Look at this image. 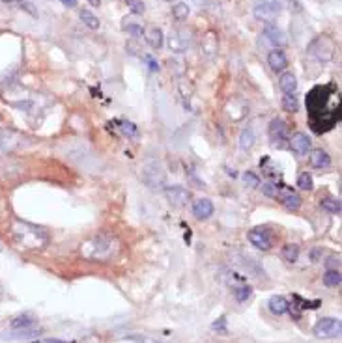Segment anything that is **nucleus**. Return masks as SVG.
I'll list each match as a JSON object with an SVG mask.
<instances>
[{
  "mask_svg": "<svg viewBox=\"0 0 342 343\" xmlns=\"http://www.w3.org/2000/svg\"><path fill=\"white\" fill-rule=\"evenodd\" d=\"M198 6H202V8H206V6H212V0H194Z\"/></svg>",
  "mask_w": 342,
  "mask_h": 343,
  "instance_id": "ea45409f",
  "label": "nucleus"
},
{
  "mask_svg": "<svg viewBox=\"0 0 342 343\" xmlns=\"http://www.w3.org/2000/svg\"><path fill=\"white\" fill-rule=\"evenodd\" d=\"M32 343H65L62 340H56V338H43V340H36Z\"/></svg>",
  "mask_w": 342,
  "mask_h": 343,
  "instance_id": "e433bc0d",
  "label": "nucleus"
},
{
  "mask_svg": "<svg viewBox=\"0 0 342 343\" xmlns=\"http://www.w3.org/2000/svg\"><path fill=\"white\" fill-rule=\"evenodd\" d=\"M243 181H245L247 185H251V187H258V185H260V179H258L253 172H245V174H243Z\"/></svg>",
  "mask_w": 342,
  "mask_h": 343,
  "instance_id": "72a5a7b5",
  "label": "nucleus"
},
{
  "mask_svg": "<svg viewBox=\"0 0 342 343\" xmlns=\"http://www.w3.org/2000/svg\"><path fill=\"white\" fill-rule=\"evenodd\" d=\"M335 52H337V45L327 36L314 40L309 47V54L314 56L316 60H320V62H329L333 56H335Z\"/></svg>",
  "mask_w": 342,
  "mask_h": 343,
  "instance_id": "f03ea898",
  "label": "nucleus"
},
{
  "mask_svg": "<svg viewBox=\"0 0 342 343\" xmlns=\"http://www.w3.org/2000/svg\"><path fill=\"white\" fill-rule=\"evenodd\" d=\"M269 138L275 146H282V142H288V123L280 118L271 120L269 123Z\"/></svg>",
  "mask_w": 342,
  "mask_h": 343,
  "instance_id": "0eeeda50",
  "label": "nucleus"
},
{
  "mask_svg": "<svg viewBox=\"0 0 342 343\" xmlns=\"http://www.w3.org/2000/svg\"><path fill=\"white\" fill-rule=\"evenodd\" d=\"M212 328H214V330H219V332H223V334H226V319L225 317H219V319L212 324Z\"/></svg>",
  "mask_w": 342,
  "mask_h": 343,
  "instance_id": "f704fd0d",
  "label": "nucleus"
},
{
  "mask_svg": "<svg viewBox=\"0 0 342 343\" xmlns=\"http://www.w3.org/2000/svg\"><path fill=\"white\" fill-rule=\"evenodd\" d=\"M79 17H81V21L85 22L88 28H92V30L99 28V19H97V17L94 15V13H92V11L81 10V11H79Z\"/></svg>",
  "mask_w": 342,
  "mask_h": 343,
  "instance_id": "393cba45",
  "label": "nucleus"
},
{
  "mask_svg": "<svg viewBox=\"0 0 342 343\" xmlns=\"http://www.w3.org/2000/svg\"><path fill=\"white\" fill-rule=\"evenodd\" d=\"M249 241L253 246L258 250H269L271 248V237L264 228H255L249 231Z\"/></svg>",
  "mask_w": 342,
  "mask_h": 343,
  "instance_id": "9d476101",
  "label": "nucleus"
},
{
  "mask_svg": "<svg viewBox=\"0 0 342 343\" xmlns=\"http://www.w3.org/2000/svg\"><path fill=\"white\" fill-rule=\"evenodd\" d=\"M172 15H174V19H178V21L187 19V17H189V8H187V4L178 2V4L172 8Z\"/></svg>",
  "mask_w": 342,
  "mask_h": 343,
  "instance_id": "c85d7f7f",
  "label": "nucleus"
},
{
  "mask_svg": "<svg viewBox=\"0 0 342 343\" xmlns=\"http://www.w3.org/2000/svg\"><path fill=\"white\" fill-rule=\"evenodd\" d=\"M255 142H256V135H255V131L251 129V127H247L241 131V135H239V147H241V151H251L253 146H255Z\"/></svg>",
  "mask_w": 342,
  "mask_h": 343,
  "instance_id": "aec40b11",
  "label": "nucleus"
},
{
  "mask_svg": "<svg viewBox=\"0 0 342 343\" xmlns=\"http://www.w3.org/2000/svg\"><path fill=\"white\" fill-rule=\"evenodd\" d=\"M288 147L296 155H307L310 149V138L305 133H296L292 138H288Z\"/></svg>",
  "mask_w": 342,
  "mask_h": 343,
  "instance_id": "9b49d317",
  "label": "nucleus"
},
{
  "mask_svg": "<svg viewBox=\"0 0 342 343\" xmlns=\"http://www.w3.org/2000/svg\"><path fill=\"white\" fill-rule=\"evenodd\" d=\"M278 86H280V90L284 92V94L288 95H294L296 94V90H298V79H296V75L286 71V73L280 75V79H278Z\"/></svg>",
  "mask_w": 342,
  "mask_h": 343,
  "instance_id": "f3484780",
  "label": "nucleus"
},
{
  "mask_svg": "<svg viewBox=\"0 0 342 343\" xmlns=\"http://www.w3.org/2000/svg\"><path fill=\"white\" fill-rule=\"evenodd\" d=\"M140 177L148 187H163L165 185V172L159 162H148L140 170Z\"/></svg>",
  "mask_w": 342,
  "mask_h": 343,
  "instance_id": "39448f33",
  "label": "nucleus"
},
{
  "mask_svg": "<svg viewBox=\"0 0 342 343\" xmlns=\"http://www.w3.org/2000/svg\"><path fill=\"white\" fill-rule=\"evenodd\" d=\"M320 207L325 211V213H331V215H341V202L339 200H333V198H323L320 202Z\"/></svg>",
  "mask_w": 342,
  "mask_h": 343,
  "instance_id": "b1692460",
  "label": "nucleus"
},
{
  "mask_svg": "<svg viewBox=\"0 0 342 343\" xmlns=\"http://www.w3.org/2000/svg\"><path fill=\"white\" fill-rule=\"evenodd\" d=\"M126 2H128L131 13H135V15H142V13L146 11V4H144V0H126Z\"/></svg>",
  "mask_w": 342,
  "mask_h": 343,
  "instance_id": "7c9ffc66",
  "label": "nucleus"
},
{
  "mask_svg": "<svg viewBox=\"0 0 342 343\" xmlns=\"http://www.w3.org/2000/svg\"><path fill=\"white\" fill-rule=\"evenodd\" d=\"M167 2H174V0H167Z\"/></svg>",
  "mask_w": 342,
  "mask_h": 343,
  "instance_id": "79ce46f5",
  "label": "nucleus"
},
{
  "mask_svg": "<svg viewBox=\"0 0 342 343\" xmlns=\"http://www.w3.org/2000/svg\"><path fill=\"white\" fill-rule=\"evenodd\" d=\"M298 187L301 190H312L314 188V181H312V176L307 174V172H303L299 177H298Z\"/></svg>",
  "mask_w": 342,
  "mask_h": 343,
  "instance_id": "c756f323",
  "label": "nucleus"
},
{
  "mask_svg": "<svg viewBox=\"0 0 342 343\" xmlns=\"http://www.w3.org/2000/svg\"><path fill=\"white\" fill-rule=\"evenodd\" d=\"M62 4H64L65 8H75L77 6V0H60Z\"/></svg>",
  "mask_w": 342,
  "mask_h": 343,
  "instance_id": "58836bf2",
  "label": "nucleus"
},
{
  "mask_svg": "<svg viewBox=\"0 0 342 343\" xmlns=\"http://www.w3.org/2000/svg\"><path fill=\"white\" fill-rule=\"evenodd\" d=\"M310 166L314 168H329L331 166V157L329 153L325 151V149H314V151H310Z\"/></svg>",
  "mask_w": 342,
  "mask_h": 343,
  "instance_id": "4468645a",
  "label": "nucleus"
},
{
  "mask_svg": "<svg viewBox=\"0 0 342 343\" xmlns=\"http://www.w3.org/2000/svg\"><path fill=\"white\" fill-rule=\"evenodd\" d=\"M253 295V287L251 285H239L234 289V297L237 302H247Z\"/></svg>",
  "mask_w": 342,
  "mask_h": 343,
  "instance_id": "bb28decb",
  "label": "nucleus"
},
{
  "mask_svg": "<svg viewBox=\"0 0 342 343\" xmlns=\"http://www.w3.org/2000/svg\"><path fill=\"white\" fill-rule=\"evenodd\" d=\"M122 129H124V133H129V135H135V133H137L135 125L128 123V121H122Z\"/></svg>",
  "mask_w": 342,
  "mask_h": 343,
  "instance_id": "c9c22d12",
  "label": "nucleus"
},
{
  "mask_svg": "<svg viewBox=\"0 0 342 343\" xmlns=\"http://www.w3.org/2000/svg\"><path fill=\"white\" fill-rule=\"evenodd\" d=\"M341 282H342V276L339 269H329L323 274V283H325L327 287H339Z\"/></svg>",
  "mask_w": 342,
  "mask_h": 343,
  "instance_id": "4be33fe9",
  "label": "nucleus"
},
{
  "mask_svg": "<svg viewBox=\"0 0 342 343\" xmlns=\"http://www.w3.org/2000/svg\"><path fill=\"white\" fill-rule=\"evenodd\" d=\"M40 330H36V328H19V330H13V332L8 336L6 334V338H17V340H22V338H32V336H38Z\"/></svg>",
  "mask_w": 342,
  "mask_h": 343,
  "instance_id": "cd10ccee",
  "label": "nucleus"
},
{
  "mask_svg": "<svg viewBox=\"0 0 342 343\" xmlns=\"http://www.w3.org/2000/svg\"><path fill=\"white\" fill-rule=\"evenodd\" d=\"M282 258L288 261V263H296L298 258H299V246L294 244V242H288L282 246Z\"/></svg>",
  "mask_w": 342,
  "mask_h": 343,
  "instance_id": "5701e85b",
  "label": "nucleus"
},
{
  "mask_svg": "<svg viewBox=\"0 0 342 343\" xmlns=\"http://www.w3.org/2000/svg\"><path fill=\"white\" fill-rule=\"evenodd\" d=\"M267 306H269V312L275 313V315H282V313H286L290 310L288 301H286L284 297H280V295H275V297H271V299H269V302H267Z\"/></svg>",
  "mask_w": 342,
  "mask_h": 343,
  "instance_id": "a211bd4d",
  "label": "nucleus"
},
{
  "mask_svg": "<svg viewBox=\"0 0 342 343\" xmlns=\"http://www.w3.org/2000/svg\"><path fill=\"white\" fill-rule=\"evenodd\" d=\"M202 52L206 58H214L217 54V36L214 32H208L206 38L202 40Z\"/></svg>",
  "mask_w": 342,
  "mask_h": 343,
  "instance_id": "6ab92c4d",
  "label": "nucleus"
},
{
  "mask_svg": "<svg viewBox=\"0 0 342 343\" xmlns=\"http://www.w3.org/2000/svg\"><path fill=\"white\" fill-rule=\"evenodd\" d=\"M282 108L286 110V112H298L299 110V103H298V97L296 95H288L284 94V97H282Z\"/></svg>",
  "mask_w": 342,
  "mask_h": 343,
  "instance_id": "a878e982",
  "label": "nucleus"
},
{
  "mask_svg": "<svg viewBox=\"0 0 342 343\" xmlns=\"http://www.w3.org/2000/svg\"><path fill=\"white\" fill-rule=\"evenodd\" d=\"M277 196H278V200H280V203L288 209V211H298V209L301 207V196L296 194L294 190H286V192H282V194L278 192Z\"/></svg>",
  "mask_w": 342,
  "mask_h": 343,
  "instance_id": "2eb2a0df",
  "label": "nucleus"
},
{
  "mask_svg": "<svg viewBox=\"0 0 342 343\" xmlns=\"http://www.w3.org/2000/svg\"><path fill=\"white\" fill-rule=\"evenodd\" d=\"M331 99V88L329 86H316L307 95V108L310 114V127L314 133H325L335 127V123L341 120V108L325 110V106Z\"/></svg>",
  "mask_w": 342,
  "mask_h": 343,
  "instance_id": "f257e3e1",
  "label": "nucleus"
},
{
  "mask_svg": "<svg viewBox=\"0 0 342 343\" xmlns=\"http://www.w3.org/2000/svg\"><path fill=\"white\" fill-rule=\"evenodd\" d=\"M124 30L128 32L129 36H133L135 40L142 38V34H144L142 26H140V24H137V22H129V24H126V26H124Z\"/></svg>",
  "mask_w": 342,
  "mask_h": 343,
  "instance_id": "2f4dec72",
  "label": "nucleus"
},
{
  "mask_svg": "<svg viewBox=\"0 0 342 343\" xmlns=\"http://www.w3.org/2000/svg\"><path fill=\"white\" fill-rule=\"evenodd\" d=\"M142 36L146 38V43L150 45L151 49H161L163 47V32L157 26H148Z\"/></svg>",
  "mask_w": 342,
  "mask_h": 343,
  "instance_id": "dca6fc26",
  "label": "nucleus"
},
{
  "mask_svg": "<svg viewBox=\"0 0 342 343\" xmlns=\"http://www.w3.org/2000/svg\"><path fill=\"white\" fill-rule=\"evenodd\" d=\"M144 60L148 62V65H150V69H151V71H159V65H157V63L153 62V58H151V56H146Z\"/></svg>",
  "mask_w": 342,
  "mask_h": 343,
  "instance_id": "4c0bfd02",
  "label": "nucleus"
},
{
  "mask_svg": "<svg viewBox=\"0 0 342 343\" xmlns=\"http://www.w3.org/2000/svg\"><path fill=\"white\" fill-rule=\"evenodd\" d=\"M282 10V4L280 2H273V0H256L255 2V8H253V13L258 21L262 22H273L278 17V13Z\"/></svg>",
  "mask_w": 342,
  "mask_h": 343,
  "instance_id": "7ed1b4c3",
  "label": "nucleus"
},
{
  "mask_svg": "<svg viewBox=\"0 0 342 343\" xmlns=\"http://www.w3.org/2000/svg\"><path fill=\"white\" fill-rule=\"evenodd\" d=\"M262 192H264L266 196H269V198H277V194H278L277 183H273V181H267V183H264V185H262Z\"/></svg>",
  "mask_w": 342,
  "mask_h": 343,
  "instance_id": "473e14b6",
  "label": "nucleus"
},
{
  "mask_svg": "<svg viewBox=\"0 0 342 343\" xmlns=\"http://www.w3.org/2000/svg\"><path fill=\"white\" fill-rule=\"evenodd\" d=\"M88 4H90V6H94V8H99L101 0H88Z\"/></svg>",
  "mask_w": 342,
  "mask_h": 343,
  "instance_id": "a19ab883",
  "label": "nucleus"
},
{
  "mask_svg": "<svg viewBox=\"0 0 342 343\" xmlns=\"http://www.w3.org/2000/svg\"><path fill=\"white\" fill-rule=\"evenodd\" d=\"M165 196H167V200L171 202L174 207H183V205H187V202L191 200L189 190L183 187H178V185L165 188Z\"/></svg>",
  "mask_w": 342,
  "mask_h": 343,
  "instance_id": "6e6552de",
  "label": "nucleus"
},
{
  "mask_svg": "<svg viewBox=\"0 0 342 343\" xmlns=\"http://www.w3.org/2000/svg\"><path fill=\"white\" fill-rule=\"evenodd\" d=\"M267 63H269V67L273 69V71H284L286 67H288V58H286V54L282 49H273V51L267 54Z\"/></svg>",
  "mask_w": 342,
  "mask_h": 343,
  "instance_id": "f8f14e48",
  "label": "nucleus"
},
{
  "mask_svg": "<svg viewBox=\"0 0 342 343\" xmlns=\"http://www.w3.org/2000/svg\"><path fill=\"white\" fill-rule=\"evenodd\" d=\"M341 319H335V317H323L312 328V332H314L316 338H337V336H341Z\"/></svg>",
  "mask_w": 342,
  "mask_h": 343,
  "instance_id": "20e7f679",
  "label": "nucleus"
},
{
  "mask_svg": "<svg viewBox=\"0 0 342 343\" xmlns=\"http://www.w3.org/2000/svg\"><path fill=\"white\" fill-rule=\"evenodd\" d=\"M192 215L200 220L210 219V217L214 215V203H212V200H208V198L196 200V202L192 203Z\"/></svg>",
  "mask_w": 342,
  "mask_h": 343,
  "instance_id": "ddd939ff",
  "label": "nucleus"
},
{
  "mask_svg": "<svg viewBox=\"0 0 342 343\" xmlns=\"http://www.w3.org/2000/svg\"><path fill=\"white\" fill-rule=\"evenodd\" d=\"M32 324H34L32 313H22V315H17V317L11 321V328H13V330H19V328H30Z\"/></svg>",
  "mask_w": 342,
  "mask_h": 343,
  "instance_id": "412c9836",
  "label": "nucleus"
},
{
  "mask_svg": "<svg viewBox=\"0 0 342 343\" xmlns=\"http://www.w3.org/2000/svg\"><path fill=\"white\" fill-rule=\"evenodd\" d=\"M192 34L185 28H174L169 36V49L172 52H185L191 47Z\"/></svg>",
  "mask_w": 342,
  "mask_h": 343,
  "instance_id": "423d86ee",
  "label": "nucleus"
},
{
  "mask_svg": "<svg viewBox=\"0 0 342 343\" xmlns=\"http://www.w3.org/2000/svg\"><path fill=\"white\" fill-rule=\"evenodd\" d=\"M264 38H267V41L271 43V45H275L277 49L284 47V45L288 43L286 34L280 30L275 22H267L266 26H264Z\"/></svg>",
  "mask_w": 342,
  "mask_h": 343,
  "instance_id": "1a4fd4ad",
  "label": "nucleus"
}]
</instances>
